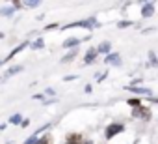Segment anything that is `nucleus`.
<instances>
[{"mask_svg":"<svg viewBox=\"0 0 158 144\" xmlns=\"http://www.w3.org/2000/svg\"><path fill=\"white\" fill-rule=\"evenodd\" d=\"M125 131V125L123 124H119V122H114V124H110L108 127H106V131H104V137H106V140H112L114 137H117L119 133H123Z\"/></svg>","mask_w":158,"mask_h":144,"instance_id":"nucleus-2","label":"nucleus"},{"mask_svg":"<svg viewBox=\"0 0 158 144\" xmlns=\"http://www.w3.org/2000/svg\"><path fill=\"white\" fill-rule=\"evenodd\" d=\"M97 56H99V52H97V47H91L86 54H84V64L86 65H89V64H93L95 60H97Z\"/></svg>","mask_w":158,"mask_h":144,"instance_id":"nucleus-4","label":"nucleus"},{"mask_svg":"<svg viewBox=\"0 0 158 144\" xmlns=\"http://www.w3.org/2000/svg\"><path fill=\"white\" fill-rule=\"evenodd\" d=\"M76 54H78V51H76V49H73V51H69V52H67V54H65V56L61 58V64H67V62H73Z\"/></svg>","mask_w":158,"mask_h":144,"instance_id":"nucleus-11","label":"nucleus"},{"mask_svg":"<svg viewBox=\"0 0 158 144\" xmlns=\"http://www.w3.org/2000/svg\"><path fill=\"white\" fill-rule=\"evenodd\" d=\"M30 47H32V49H43V47H45V43H43V39L39 38V39H35L34 43H30Z\"/></svg>","mask_w":158,"mask_h":144,"instance_id":"nucleus-14","label":"nucleus"},{"mask_svg":"<svg viewBox=\"0 0 158 144\" xmlns=\"http://www.w3.org/2000/svg\"><path fill=\"white\" fill-rule=\"evenodd\" d=\"M152 15H154V4L152 2H145L141 6V17L147 19V17H152Z\"/></svg>","mask_w":158,"mask_h":144,"instance_id":"nucleus-5","label":"nucleus"},{"mask_svg":"<svg viewBox=\"0 0 158 144\" xmlns=\"http://www.w3.org/2000/svg\"><path fill=\"white\" fill-rule=\"evenodd\" d=\"M23 116L21 114H13L11 118H10V124H23V120H21Z\"/></svg>","mask_w":158,"mask_h":144,"instance_id":"nucleus-15","label":"nucleus"},{"mask_svg":"<svg viewBox=\"0 0 158 144\" xmlns=\"http://www.w3.org/2000/svg\"><path fill=\"white\" fill-rule=\"evenodd\" d=\"M82 142H84V135H80V133H69L63 144H82Z\"/></svg>","mask_w":158,"mask_h":144,"instance_id":"nucleus-3","label":"nucleus"},{"mask_svg":"<svg viewBox=\"0 0 158 144\" xmlns=\"http://www.w3.org/2000/svg\"><path fill=\"white\" fill-rule=\"evenodd\" d=\"M104 62H106V64H114V65H121V56H119L117 52H110Z\"/></svg>","mask_w":158,"mask_h":144,"instance_id":"nucleus-7","label":"nucleus"},{"mask_svg":"<svg viewBox=\"0 0 158 144\" xmlns=\"http://www.w3.org/2000/svg\"><path fill=\"white\" fill-rule=\"evenodd\" d=\"M127 90H128V92H134V94H145V96H151V90H149V88H141V86H128Z\"/></svg>","mask_w":158,"mask_h":144,"instance_id":"nucleus-9","label":"nucleus"},{"mask_svg":"<svg viewBox=\"0 0 158 144\" xmlns=\"http://www.w3.org/2000/svg\"><path fill=\"white\" fill-rule=\"evenodd\" d=\"M78 43H80V39H78V38H69V39H65L61 45H63L65 49H69V47H71V49H74Z\"/></svg>","mask_w":158,"mask_h":144,"instance_id":"nucleus-10","label":"nucleus"},{"mask_svg":"<svg viewBox=\"0 0 158 144\" xmlns=\"http://www.w3.org/2000/svg\"><path fill=\"white\" fill-rule=\"evenodd\" d=\"M82 144H93V140H91V138H84V142H82Z\"/></svg>","mask_w":158,"mask_h":144,"instance_id":"nucleus-19","label":"nucleus"},{"mask_svg":"<svg viewBox=\"0 0 158 144\" xmlns=\"http://www.w3.org/2000/svg\"><path fill=\"white\" fill-rule=\"evenodd\" d=\"M23 71V65H13V67H10L8 71H6V79L8 77H13V75H17V73H21Z\"/></svg>","mask_w":158,"mask_h":144,"instance_id":"nucleus-12","label":"nucleus"},{"mask_svg":"<svg viewBox=\"0 0 158 144\" xmlns=\"http://www.w3.org/2000/svg\"><path fill=\"white\" fill-rule=\"evenodd\" d=\"M110 51H112L110 41H102V43L97 47V52H99V54H110Z\"/></svg>","mask_w":158,"mask_h":144,"instance_id":"nucleus-8","label":"nucleus"},{"mask_svg":"<svg viewBox=\"0 0 158 144\" xmlns=\"http://www.w3.org/2000/svg\"><path fill=\"white\" fill-rule=\"evenodd\" d=\"M132 25V21H121V23H117V28H125V26H130Z\"/></svg>","mask_w":158,"mask_h":144,"instance_id":"nucleus-16","label":"nucleus"},{"mask_svg":"<svg viewBox=\"0 0 158 144\" xmlns=\"http://www.w3.org/2000/svg\"><path fill=\"white\" fill-rule=\"evenodd\" d=\"M127 103H128V107H132V109L141 107V99H138V97H128V99H127Z\"/></svg>","mask_w":158,"mask_h":144,"instance_id":"nucleus-13","label":"nucleus"},{"mask_svg":"<svg viewBox=\"0 0 158 144\" xmlns=\"http://www.w3.org/2000/svg\"><path fill=\"white\" fill-rule=\"evenodd\" d=\"M35 144H50V137H43V138H39Z\"/></svg>","mask_w":158,"mask_h":144,"instance_id":"nucleus-17","label":"nucleus"},{"mask_svg":"<svg viewBox=\"0 0 158 144\" xmlns=\"http://www.w3.org/2000/svg\"><path fill=\"white\" fill-rule=\"evenodd\" d=\"M28 45H30V43H28V41H24V43H21V45H19V47H15V49H13V51H11V52H10V54H8V58H2V64H4V62H6V60H11V58H13V56H15V54H19V52H21V51H23V49H26V47H28Z\"/></svg>","mask_w":158,"mask_h":144,"instance_id":"nucleus-6","label":"nucleus"},{"mask_svg":"<svg viewBox=\"0 0 158 144\" xmlns=\"http://www.w3.org/2000/svg\"><path fill=\"white\" fill-rule=\"evenodd\" d=\"M41 2H24L23 6H26V8H35V6H39Z\"/></svg>","mask_w":158,"mask_h":144,"instance_id":"nucleus-18","label":"nucleus"},{"mask_svg":"<svg viewBox=\"0 0 158 144\" xmlns=\"http://www.w3.org/2000/svg\"><path fill=\"white\" fill-rule=\"evenodd\" d=\"M132 118H136V120H143V122H149L151 118H152V112H151V109L149 107H138V109H132Z\"/></svg>","mask_w":158,"mask_h":144,"instance_id":"nucleus-1","label":"nucleus"},{"mask_svg":"<svg viewBox=\"0 0 158 144\" xmlns=\"http://www.w3.org/2000/svg\"><path fill=\"white\" fill-rule=\"evenodd\" d=\"M0 64H2V60H0Z\"/></svg>","mask_w":158,"mask_h":144,"instance_id":"nucleus-20","label":"nucleus"}]
</instances>
